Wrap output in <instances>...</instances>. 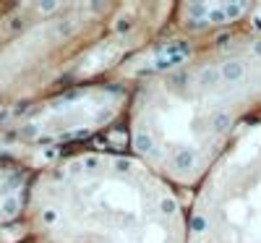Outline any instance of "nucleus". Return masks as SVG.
Instances as JSON below:
<instances>
[{
	"instance_id": "obj_1",
	"label": "nucleus",
	"mask_w": 261,
	"mask_h": 243,
	"mask_svg": "<svg viewBox=\"0 0 261 243\" xmlns=\"http://www.w3.org/2000/svg\"><path fill=\"white\" fill-rule=\"evenodd\" d=\"M251 115L261 120V32L246 24L136 84L130 154L175 188H199Z\"/></svg>"
},
{
	"instance_id": "obj_2",
	"label": "nucleus",
	"mask_w": 261,
	"mask_h": 243,
	"mask_svg": "<svg viewBox=\"0 0 261 243\" xmlns=\"http://www.w3.org/2000/svg\"><path fill=\"white\" fill-rule=\"evenodd\" d=\"M42 243H186L188 209L178 188L134 154L81 152L32 191Z\"/></svg>"
},
{
	"instance_id": "obj_3",
	"label": "nucleus",
	"mask_w": 261,
	"mask_h": 243,
	"mask_svg": "<svg viewBox=\"0 0 261 243\" xmlns=\"http://www.w3.org/2000/svg\"><path fill=\"white\" fill-rule=\"evenodd\" d=\"M186 243H261V120L232 139L199 183Z\"/></svg>"
},
{
	"instance_id": "obj_4",
	"label": "nucleus",
	"mask_w": 261,
	"mask_h": 243,
	"mask_svg": "<svg viewBox=\"0 0 261 243\" xmlns=\"http://www.w3.org/2000/svg\"><path fill=\"white\" fill-rule=\"evenodd\" d=\"M256 3H183L178 6V16L186 32L191 34H209V32H227L235 24H248Z\"/></svg>"
}]
</instances>
